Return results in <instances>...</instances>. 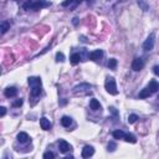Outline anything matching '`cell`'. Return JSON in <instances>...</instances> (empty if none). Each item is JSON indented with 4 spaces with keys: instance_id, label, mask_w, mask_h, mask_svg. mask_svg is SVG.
<instances>
[{
    "instance_id": "1",
    "label": "cell",
    "mask_w": 159,
    "mask_h": 159,
    "mask_svg": "<svg viewBox=\"0 0 159 159\" xmlns=\"http://www.w3.org/2000/svg\"><path fill=\"white\" fill-rule=\"evenodd\" d=\"M105 87L107 92L109 93V95H113L116 96L117 93H118V90H117V85H116V81L113 77H108L106 80V83H105Z\"/></svg>"
},
{
    "instance_id": "2",
    "label": "cell",
    "mask_w": 159,
    "mask_h": 159,
    "mask_svg": "<svg viewBox=\"0 0 159 159\" xmlns=\"http://www.w3.org/2000/svg\"><path fill=\"white\" fill-rule=\"evenodd\" d=\"M154 39H156V35H154V34H151L148 36V39L146 40V43L143 44V49L146 51H151L154 47Z\"/></svg>"
},
{
    "instance_id": "3",
    "label": "cell",
    "mask_w": 159,
    "mask_h": 159,
    "mask_svg": "<svg viewBox=\"0 0 159 159\" xmlns=\"http://www.w3.org/2000/svg\"><path fill=\"white\" fill-rule=\"evenodd\" d=\"M59 148H60V152H61V153H67V152H70L72 149L71 144L67 143L66 141H63V139L59 142Z\"/></svg>"
},
{
    "instance_id": "4",
    "label": "cell",
    "mask_w": 159,
    "mask_h": 159,
    "mask_svg": "<svg viewBox=\"0 0 159 159\" xmlns=\"http://www.w3.org/2000/svg\"><path fill=\"white\" fill-rule=\"evenodd\" d=\"M49 5H50V3H46L44 0H39V1H36V3H31L30 8L34 9V10H40V9H43L45 6H49Z\"/></svg>"
},
{
    "instance_id": "5",
    "label": "cell",
    "mask_w": 159,
    "mask_h": 159,
    "mask_svg": "<svg viewBox=\"0 0 159 159\" xmlns=\"http://www.w3.org/2000/svg\"><path fill=\"white\" fill-rule=\"evenodd\" d=\"M93 154H95V149H93V147H91V146H86L85 148L82 149L81 156H82V158H90V157L93 156Z\"/></svg>"
},
{
    "instance_id": "6",
    "label": "cell",
    "mask_w": 159,
    "mask_h": 159,
    "mask_svg": "<svg viewBox=\"0 0 159 159\" xmlns=\"http://www.w3.org/2000/svg\"><path fill=\"white\" fill-rule=\"evenodd\" d=\"M143 67H144V61H143L142 59H135V60H133L132 68L134 70V71H141Z\"/></svg>"
},
{
    "instance_id": "7",
    "label": "cell",
    "mask_w": 159,
    "mask_h": 159,
    "mask_svg": "<svg viewBox=\"0 0 159 159\" xmlns=\"http://www.w3.org/2000/svg\"><path fill=\"white\" fill-rule=\"evenodd\" d=\"M102 56H103V51L102 50H95L90 54V59L92 60V61H98L100 59H102Z\"/></svg>"
},
{
    "instance_id": "8",
    "label": "cell",
    "mask_w": 159,
    "mask_h": 159,
    "mask_svg": "<svg viewBox=\"0 0 159 159\" xmlns=\"http://www.w3.org/2000/svg\"><path fill=\"white\" fill-rule=\"evenodd\" d=\"M40 126H41V128H43L44 130H49V129L51 128L50 119H47L46 117H43V118L40 119Z\"/></svg>"
},
{
    "instance_id": "9",
    "label": "cell",
    "mask_w": 159,
    "mask_h": 159,
    "mask_svg": "<svg viewBox=\"0 0 159 159\" xmlns=\"http://www.w3.org/2000/svg\"><path fill=\"white\" fill-rule=\"evenodd\" d=\"M4 95H5L8 98H10V97H15L17 95V90L15 87H8L5 92H4Z\"/></svg>"
},
{
    "instance_id": "10",
    "label": "cell",
    "mask_w": 159,
    "mask_h": 159,
    "mask_svg": "<svg viewBox=\"0 0 159 159\" xmlns=\"http://www.w3.org/2000/svg\"><path fill=\"white\" fill-rule=\"evenodd\" d=\"M17 141L20 142V143H27L30 141V137H29V134L25 133V132H20L17 134Z\"/></svg>"
},
{
    "instance_id": "11",
    "label": "cell",
    "mask_w": 159,
    "mask_h": 159,
    "mask_svg": "<svg viewBox=\"0 0 159 159\" xmlns=\"http://www.w3.org/2000/svg\"><path fill=\"white\" fill-rule=\"evenodd\" d=\"M29 85L31 87H36V86H41V80L39 77H30L29 78Z\"/></svg>"
},
{
    "instance_id": "12",
    "label": "cell",
    "mask_w": 159,
    "mask_h": 159,
    "mask_svg": "<svg viewBox=\"0 0 159 159\" xmlns=\"http://www.w3.org/2000/svg\"><path fill=\"white\" fill-rule=\"evenodd\" d=\"M90 107H91V109H93V111L101 109V105H100V102H98L96 98H93V100L90 101Z\"/></svg>"
},
{
    "instance_id": "13",
    "label": "cell",
    "mask_w": 159,
    "mask_h": 159,
    "mask_svg": "<svg viewBox=\"0 0 159 159\" xmlns=\"http://www.w3.org/2000/svg\"><path fill=\"white\" fill-rule=\"evenodd\" d=\"M61 124L63 126V127H66V128H68L72 124V119L70 118V117H67V116H63L62 118H61Z\"/></svg>"
},
{
    "instance_id": "14",
    "label": "cell",
    "mask_w": 159,
    "mask_h": 159,
    "mask_svg": "<svg viewBox=\"0 0 159 159\" xmlns=\"http://www.w3.org/2000/svg\"><path fill=\"white\" fill-rule=\"evenodd\" d=\"M148 88H149V91H151L152 93H154V92H157V91H158L159 85L157 83V81H151V82H149Z\"/></svg>"
},
{
    "instance_id": "15",
    "label": "cell",
    "mask_w": 159,
    "mask_h": 159,
    "mask_svg": "<svg viewBox=\"0 0 159 159\" xmlns=\"http://www.w3.org/2000/svg\"><path fill=\"white\" fill-rule=\"evenodd\" d=\"M124 135H126V133L122 132V130H119V129H117V130L113 132V138L114 139H123Z\"/></svg>"
},
{
    "instance_id": "16",
    "label": "cell",
    "mask_w": 159,
    "mask_h": 159,
    "mask_svg": "<svg viewBox=\"0 0 159 159\" xmlns=\"http://www.w3.org/2000/svg\"><path fill=\"white\" fill-rule=\"evenodd\" d=\"M10 29V24L8 21H3L1 25H0V30H1V34H5V32Z\"/></svg>"
},
{
    "instance_id": "17",
    "label": "cell",
    "mask_w": 159,
    "mask_h": 159,
    "mask_svg": "<svg viewBox=\"0 0 159 159\" xmlns=\"http://www.w3.org/2000/svg\"><path fill=\"white\" fill-rule=\"evenodd\" d=\"M151 95H152V92L149 91V88H144V90H142L139 92V98H147Z\"/></svg>"
},
{
    "instance_id": "18",
    "label": "cell",
    "mask_w": 159,
    "mask_h": 159,
    "mask_svg": "<svg viewBox=\"0 0 159 159\" xmlns=\"http://www.w3.org/2000/svg\"><path fill=\"white\" fill-rule=\"evenodd\" d=\"M80 60H81V55L80 54H73L71 56V63L72 65H77L80 62Z\"/></svg>"
},
{
    "instance_id": "19",
    "label": "cell",
    "mask_w": 159,
    "mask_h": 159,
    "mask_svg": "<svg viewBox=\"0 0 159 159\" xmlns=\"http://www.w3.org/2000/svg\"><path fill=\"white\" fill-rule=\"evenodd\" d=\"M124 141L128 142V143H135L137 142V139H135V137L132 135V134H126L124 135Z\"/></svg>"
},
{
    "instance_id": "20",
    "label": "cell",
    "mask_w": 159,
    "mask_h": 159,
    "mask_svg": "<svg viewBox=\"0 0 159 159\" xmlns=\"http://www.w3.org/2000/svg\"><path fill=\"white\" fill-rule=\"evenodd\" d=\"M41 93V86H36V87H32V90H31V96H39Z\"/></svg>"
},
{
    "instance_id": "21",
    "label": "cell",
    "mask_w": 159,
    "mask_h": 159,
    "mask_svg": "<svg viewBox=\"0 0 159 159\" xmlns=\"http://www.w3.org/2000/svg\"><path fill=\"white\" fill-rule=\"evenodd\" d=\"M116 66H117V60H116V59H111L109 61H108V67H109L111 70H114Z\"/></svg>"
},
{
    "instance_id": "22",
    "label": "cell",
    "mask_w": 159,
    "mask_h": 159,
    "mask_svg": "<svg viewBox=\"0 0 159 159\" xmlns=\"http://www.w3.org/2000/svg\"><path fill=\"white\" fill-rule=\"evenodd\" d=\"M138 119V116L137 114H130L129 117H128V123L129 124H133V123H135V121Z\"/></svg>"
},
{
    "instance_id": "23",
    "label": "cell",
    "mask_w": 159,
    "mask_h": 159,
    "mask_svg": "<svg viewBox=\"0 0 159 159\" xmlns=\"http://www.w3.org/2000/svg\"><path fill=\"white\" fill-rule=\"evenodd\" d=\"M138 5H139V6H141V8L143 9V10H144V11H147V10H148V9H149V6L147 5V4H146V3H144V1H143V0H139V1H138Z\"/></svg>"
},
{
    "instance_id": "24",
    "label": "cell",
    "mask_w": 159,
    "mask_h": 159,
    "mask_svg": "<svg viewBox=\"0 0 159 159\" xmlns=\"http://www.w3.org/2000/svg\"><path fill=\"white\" fill-rule=\"evenodd\" d=\"M63 60H65V55L62 52H57V54H56V61H57V62L61 61L62 62Z\"/></svg>"
},
{
    "instance_id": "25",
    "label": "cell",
    "mask_w": 159,
    "mask_h": 159,
    "mask_svg": "<svg viewBox=\"0 0 159 159\" xmlns=\"http://www.w3.org/2000/svg\"><path fill=\"white\" fill-rule=\"evenodd\" d=\"M52 158H55V154L52 152H46L44 154V159H52Z\"/></svg>"
},
{
    "instance_id": "26",
    "label": "cell",
    "mask_w": 159,
    "mask_h": 159,
    "mask_svg": "<svg viewBox=\"0 0 159 159\" xmlns=\"http://www.w3.org/2000/svg\"><path fill=\"white\" fill-rule=\"evenodd\" d=\"M21 105H22V100H21V98H20V100H17V101H15V102L13 103L14 107H20Z\"/></svg>"
},
{
    "instance_id": "27",
    "label": "cell",
    "mask_w": 159,
    "mask_h": 159,
    "mask_svg": "<svg viewBox=\"0 0 159 159\" xmlns=\"http://www.w3.org/2000/svg\"><path fill=\"white\" fill-rule=\"evenodd\" d=\"M116 149V144L113 143V142H111L109 144H108V151H111V152H113Z\"/></svg>"
},
{
    "instance_id": "28",
    "label": "cell",
    "mask_w": 159,
    "mask_h": 159,
    "mask_svg": "<svg viewBox=\"0 0 159 159\" xmlns=\"http://www.w3.org/2000/svg\"><path fill=\"white\" fill-rule=\"evenodd\" d=\"M5 113H6V108H5V107H1V108H0V116L4 117V116H5Z\"/></svg>"
},
{
    "instance_id": "29",
    "label": "cell",
    "mask_w": 159,
    "mask_h": 159,
    "mask_svg": "<svg viewBox=\"0 0 159 159\" xmlns=\"http://www.w3.org/2000/svg\"><path fill=\"white\" fill-rule=\"evenodd\" d=\"M153 71H154V73H156L157 76H159V66H154L153 67Z\"/></svg>"
},
{
    "instance_id": "30",
    "label": "cell",
    "mask_w": 159,
    "mask_h": 159,
    "mask_svg": "<svg viewBox=\"0 0 159 159\" xmlns=\"http://www.w3.org/2000/svg\"><path fill=\"white\" fill-rule=\"evenodd\" d=\"M72 1H73V0H66V1L62 3V6H67V5H70V4H71Z\"/></svg>"
},
{
    "instance_id": "31",
    "label": "cell",
    "mask_w": 159,
    "mask_h": 159,
    "mask_svg": "<svg viewBox=\"0 0 159 159\" xmlns=\"http://www.w3.org/2000/svg\"><path fill=\"white\" fill-rule=\"evenodd\" d=\"M82 1V0H77V3H81Z\"/></svg>"
}]
</instances>
